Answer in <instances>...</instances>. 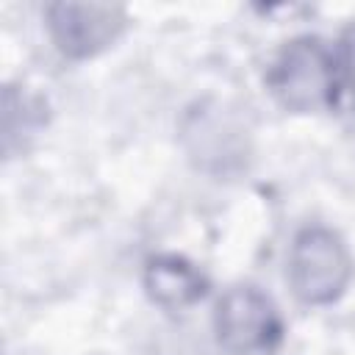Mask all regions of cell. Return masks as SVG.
I'll return each instance as SVG.
<instances>
[{
    "instance_id": "3",
    "label": "cell",
    "mask_w": 355,
    "mask_h": 355,
    "mask_svg": "<svg viewBox=\"0 0 355 355\" xmlns=\"http://www.w3.org/2000/svg\"><path fill=\"white\" fill-rule=\"evenodd\" d=\"M216 338L230 352H269L283 336L280 316L266 294L252 286L230 288L216 305Z\"/></svg>"
},
{
    "instance_id": "2",
    "label": "cell",
    "mask_w": 355,
    "mask_h": 355,
    "mask_svg": "<svg viewBox=\"0 0 355 355\" xmlns=\"http://www.w3.org/2000/svg\"><path fill=\"white\" fill-rule=\"evenodd\" d=\"M352 277V258L338 233L305 227L288 252V280L294 294L308 305L336 302Z\"/></svg>"
},
{
    "instance_id": "6",
    "label": "cell",
    "mask_w": 355,
    "mask_h": 355,
    "mask_svg": "<svg viewBox=\"0 0 355 355\" xmlns=\"http://www.w3.org/2000/svg\"><path fill=\"white\" fill-rule=\"evenodd\" d=\"M338 61H341V72H344V83L349 94V111L355 114V28L344 33V42L338 47Z\"/></svg>"
},
{
    "instance_id": "1",
    "label": "cell",
    "mask_w": 355,
    "mask_h": 355,
    "mask_svg": "<svg viewBox=\"0 0 355 355\" xmlns=\"http://www.w3.org/2000/svg\"><path fill=\"white\" fill-rule=\"evenodd\" d=\"M269 86L288 111L352 114L338 50L324 44L319 36H300L288 42L269 69Z\"/></svg>"
},
{
    "instance_id": "4",
    "label": "cell",
    "mask_w": 355,
    "mask_h": 355,
    "mask_svg": "<svg viewBox=\"0 0 355 355\" xmlns=\"http://www.w3.org/2000/svg\"><path fill=\"white\" fill-rule=\"evenodd\" d=\"M47 28L64 55L89 58L122 33L125 8L114 3H53L47 6Z\"/></svg>"
},
{
    "instance_id": "5",
    "label": "cell",
    "mask_w": 355,
    "mask_h": 355,
    "mask_svg": "<svg viewBox=\"0 0 355 355\" xmlns=\"http://www.w3.org/2000/svg\"><path fill=\"white\" fill-rule=\"evenodd\" d=\"M144 288L153 302L169 311H180L202 300L208 291V283L189 261L178 255H158L144 269Z\"/></svg>"
}]
</instances>
